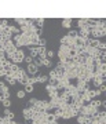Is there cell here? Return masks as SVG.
<instances>
[{
    "instance_id": "cell-1",
    "label": "cell",
    "mask_w": 106,
    "mask_h": 124,
    "mask_svg": "<svg viewBox=\"0 0 106 124\" xmlns=\"http://www.w3.org/2000/svg\"><path fill=\"white\" fill-rule=\"evenodd\" d=\"M76 116H77V112L73 110L70 105H68L65 109H62V119L68 120V119H72V117H76Z\"/></svg>"
},
{
    "instance_id": "cell-2",
    "label": "cell",
    "mask_w": 106,
    "mask_h": 124,
    "mask_svg": "<svg viewBox=\"0 0 106 124\" xmlns=\"http://www.w3.org/2000/svg\"><path fill=\"white\" fill-rule=\"evenodd\" d=\"M76 88H77L79 94H81V93H84V91L90 90V87H88V83H87V81H85L84 79H77V83H76Z\"/></svg>"
},
{
    "instance_id": "cell-3",
    "label": "cell",
    "mask_w": 106,
    "mask_h": 124,
    "mask_svg": "<svg viewBox=\"0 0 106 124\" xmlns=\"http://www.w3.org/2000/svg\"><path fill=\"white\" fill-rule=\"evenodd\" d=\"M23 58H25V53H23L22 50H17V53L14 54V57L11 58V62L13 63H21V62H23Z\"/></svg>"
},
{
    "instance_id": "cell-4",
    "label": "cell",
    "mask_w": 106,
    "mask_h": 124,
    "mask_svg": "<svg viewBox=\"0 0 106 124\" xmlns=\"http://www.w3.org/2000/svg\"><path fill=\"white\" fill-rule=\"evenodd\" d=\"M77 26L80 28V31H84V29H90L88 28V18H81L77 21Z\"/></svg>"
},
{
    "instance_id": "cell-5",
    "label": "cell",
    "mask_w": 106,
    "mask_h": 124,
    "mask_svg": "<svg viewBox=\"0 0 106 124\" xmlns=\"http://www.w3.org/2000/svg\"><path fill=\"white\" fill-rule=\"evenodd\" d=\"M21 46H30V36L28 33H21Z\"/></svg>"
},
{
    "instance_id": "cell-6",
    "label": "cell",
    "mask_w": 106,
    "mask_h": 124,
    "mask_svg": "<svg viewBox=\"0 0 106 124\" xmlns=\"http://www.w3.org/2000/svg\"><path fill=\"white\" fill-rule=\"evenodd\" d=\"M90 35L94 36L95 39L99 40V37H102V36H105V35H106V29H105V31H99V29H92V31H90Z\"/></svg>"
},
{
    "instance_id": "cell-7",
    "label": "cell",
    "mask_w": 106,
    "mask_h": 124,
    "mask_svg": "<svg viewBox=\"0 0 106 124\" xmlns=\"http://www.w3.org/2000/svg\"><path fill=\"white\" fill-rule=\"evenodd\" d=\"M103 81H105V77H102V76H99V75H94L92 83H94L95 87H99L101 84H103Z\"/></svg>"
},
{
    "instance_id": "cell-8",
    "label": "cell",
    "mask_w": 106,
    "mask_h": 124,
    "mask_svg": "<svg viewBox=\"0 0 106 124\" xmlns=\"http://www.w3.org/2000/svg\"><path fill=\"white\" fill-rule=\"evenodd\" d=\"M63 91H65V93H66L68 95H70V97H73V95H76V94L79 93V91H77V88H76V85H75V84H70L66 90H63Z\"/></svg>"
},
{
    "instance_id": "cell-9",
    "label": "cell",
    "mask_w": 106,
    "mask_h": 124,
    "mask_svg": "<svg viewBox=\"0 0 106 124\" xmlns=\"http://www.w3.org/2000/svg\"><path fill=\"white\" fill-rule=\"evenodd\" d=\"M22 116L25 120H32L33 119V113H32V110L29 109V108H26V109H23L22 110Z\"/></svg>"
},
{
    "instance_id": "cell-10",
    "label": "cell",
    "mask_w": 106,
    "mask_h": 124,
    "mask_svg": "<svg viewBox=\"0 0 106 124\" xmlns=\"http://www.w3.org/2000/svg\"><path fill=\"white\" fill-rule=\"evenodd\" d=\"M45 121H47V123H57L58 120H57V117H55L53 113L47 112V113H45Z\"/></svg>"
},
{
    "instance_id": "cell-11",
    "label": "cell",
    "mask_w": 106,
    "mask_h": 124,
    "mask_svg": "<svg viewBox=\"0 0 106 124\" xmlns=\"http://www.w3.org/2000/svg\"><path fill=\"white\" fill-rule=\"evenodd\" d=\"M37 72H39V68L36 66V65H33V63L28 65V73H29V75H33V76H35Z\"/></svg>"
},
{
    "instance_id": "cell-12",
    "label": "cell",
    "mask_w": 106,
    "mask_h": 124,
    "mask_svg": "<svg viewBox=\"0 0 106 124\" xmlns=\"http://www.w3.org/2000/svg\"><path fill=\"white\" fill-rule=\"evenodd\" d=\"M4 117H7L8 120L14 121V117H15V115H14V113L10 110V109H4Z\"/></svg>"
},
{
    "instance_id": "cell-13",
    "label": "cell",
    "mask_w": 106,
    "mask_h": 124,
    "mask_svg": "<svg viewBox=\"0 0 106 124\" xmlns=\"http://www.w3.org/2000/svg\"><path fill=\"white\" fill-rule=\"evenodd\" d=\"M62 26L69 29V28L72 26V18H65V19H62Z\"/></svg>"
},
{
    "instance_id": "cell-14",
    "label": "cell",
    "mask_w": 106,
    "mask_h": 124,
    "mask_svg": "<svg viewBox=\"0 0 106 124\" xmlns=\"http://www.w3.org/2000/svg\"><path fill=\"white\" fill-rule=\"evenodd\" d=\"M4 79L7 80V83H8L10 85H14L15 83H17V80H15V79L13 77V75H7V76L4 77Z\"/></svg>"
},
{
    "instance_id": "cell-15",
    "label": "cell",
    "mask_w": 106,
    "mask_h": 124,
    "mask_svg": "<svg viewBox=\"0 0 106 124\" xmlns=\"http://www.w3.org/2000/svg\"><path fill=\"white\" fill-rule=\"evenodd\" d=\"M37 81H39V83H44V84H47V81H48V76H45V75L37 76Z\"/></svg>"
},
{
    "instance_id": "cell-16",
    "label": "cell",
    "mask_w": 106,
    "mask_h": 124,
    "mask_svg": "<svg viewBox=\"0 0 106 124\" xmlns=\"http://www.w3.org/2000/svg\"><path fill=\"white\" fill-rule=\"evenodd\" d=\"M90 105H91V106H94V108H99L102 105V101H98V99H91V101H90Z\"/></svg>"
},
{
    "instance_id": "cell-17",
    "label": "cell",
    "mask_w": 106,
    "mask_h": 124,
    "mask_svg": "<svg viewBox=\"0 0 106 124\" xmlns=\"http://www.w3.org/2000/svg\"><path fill=\"white\" fill-rule=\"evenodd\" d=\"M8 28H10V32L13 33V36L14 35H19V29H18L17 26H14V25H8Z\"/></svg>"
},
{
    "instance_id": "cell-18",
    "label": "cell",
    "mask_w": 106,
    "mask_h": 124,
    "mask_svg": "<svg viewBox=\"0 0 106 124\" xmlns=\"http://www.w3.org/2000/svg\"><path fill=\"white\" fill-rule=\"evenodd\" d=\"M29 50H30V57L32 58L39 57V54H37V47H29Z\"/></svg>"
},
{
    "instance_id": "cell-19",
    "label": "cell",
    "mask_w": 106,
    "mask_h": 124,
    "mask_svg": "<svg viewBox=\"0 0 106 124\" xmlns=\"http://www.w3.org/2000/svg\"><path fill=\"white\" fill-rule=\"evenodd\" d=\"M68 36H69L70 39H77V37H79V32L77 31H69Z\"/></svg>"
},
{
    "instance_id": "cell-20",
    "label": "cell",
    "mask_w": 106,
    "mask_h": 124,
    "mask_svg": "<svg viewBox=\"0 0 106 124\" xmlns=\"http://www.w3.org/2000/svg\"><path fill=\"white\" fill-rule=\"evenodd\" d=\"M55 117H57V120L58 119H62V110L61 109H54V113H53Z\"/></svg>"
},
{
    "instance_id": "cell-21",
    "label": "cell",
    "mask_w": 106,
    "mask_h": 124,
    "mask_svg": "<svg viewBox=\"0 0 106 124\" xmlns=\"http://www.w3.org/2000/svg\"><path fill=\"white\" fill-rule=\"evenodd\" d=\"M58 77H59V76H58V73L55 72V69H53V70L50 72V76H48V79H55V80H58Z\"/></svg>"
},
{
    "instance_id": "cell-22",
    "label": "cell",
    "mask_w": 106,
    "mask_h": 124,
    "mask_svg": "<svg viewBox=\"0 0 106 124\" xmlns=\"http://www.w3.org/2000/svg\"><path fill=\"white\" fill-rule=\"evenodd\" d=\"M35 23H37V28H43L44 19H43V18H37V19H35Z\"/></svg>"
},
{
    "instance_id": "cell-23",
    "label": "cell",
    "mask_w": 106,
    "mask_h": 124,
    "mask_svg": "<svg viewBox=\"0 0 106 124\" xmlns=\"http://www.w3.org/2000/svg\"><path fill=\"white\" fill-rule=\"evenodd\" d=\"M41 65H44V66H47V68H51V65H53V62H51V59H43L41 61Z\"/></svg>"
},
{
    "instance_id": "cell-24",
    "label": "cell",
    "mask_w": 106,
    "mask_h": 124,
    "mask_svg": "<svg viewBox=\"0 0 106 124\" xmlns=\"http://www.w3.org/2000/svg\"><path fill=\"white\" fill-rule=\"evenodd\" d=\"M90 93H91V95H92V98H95V97H99L101 95V91L98 88H95V90H90Z\"/></svg>"
},
{
    "instance_id": "cell-25",
    "label": "cell",
    "mask_w": 106,
    "mask_h": 124,
    "mask_svg": "<svg viewBox=\"0 0 106 124\" xmlns=\"http://www.w3.org/2000/svg\"><path fill=\"white\" fill-rule=\"evenodd\" d=\"M36 83H39V81H37V77H36V76H33V77H29V80H28V84L35 85Z\"/></svg>"
},
{
    "instance_id": "cell-26",
    "label": "cell",
    "mask_w": 106,
    "mask_h": 124,
    "mask_svg": "<svg viewBox=\"0 0 106 124\" xmlns=\"http://www.w3.org/2000/svg\"><path fill=\"white\" fill-rule=\"evenodd\" d=\"M35 91V87L32 84H26L25 85V93H33Z\"/></svg>"
},
{
    "instance_id": "cell-27",
    "label": "cell",
    "mask_w": 106,
    "mask_h": 124,
    "mask_svg": "<svg viewBox=\"0 0 106 124\" xmlns=\"http://www.w3.org/2000/svg\"><path fill=\"white\" fill-rule=\"evenodd\" d=\"M55 87H54V85H51V84H48V83H47V84H45V91H47V93H51V91H55Z\"/></svg>"
},
{
    "instance_id": "cell-28",
    "label": "cell",
    "mask_w": 106,
    "mask_h": 124,
    "mask_svg": "<svg viewBox=\"0 0 106 124\" xmlns=\"http://www.w3.org/2000/svg\"><path fill=\"white\" fill-rule=\"evenodd\" d=\"M33 59H35V58H32L30 55H28V57H25V58H23V61L26 62L28 65H30V63H33Z\"/></svg>"
},
{
    "instance_id": "cell-29",
    "label": "cell",
    "mask_w": 106,
    "mask_h": 124,
    "mask_svg": "<svg viewBox=\"0 0 106 124\" xmlns=\"http://www.w3.org/2000/svg\"><path fill=\"white\" fill-rule=\"evenodd\" d=\"M15 22H17V23H19V25L22 26V25H25V22H26V19H25V18H15Z\"/></svg>"
},
{
    "instance_id": "cell-30",
    "label": "cell",
    "mask_w": 106,
    "mask_h": 124,
    "mask_svg": "<svg viewBox=\"0 0 106 124\" xmlns=\"http://www.w3.org/2000/svg\"><path fill=\"white\" fill-rule=\"evenodd\" d=\"M0 26H1V29L7 28L8 26V21H7V19H1V21H0Z\"/></svg>"
},
{
    "instance_id": "cell-31",
    "label": "cell",
    "mask_w": 106,
    "mask_h": 124,
    "mask_svg": "<svg viewBox=\"0 0 106 124\" xmlns=\"http://www.w3.org/2000/svg\"><path fill=\"white\" fill-rule=\"evenodd\" d=\"M1 102H3V106H4L6 109H8L10 105H11V101H10V99H3Z\"/></svg>"
},
{
    "instance_id": "cell-32",
    "label": "cell",
    "mask_w": 106,
    "mask_h": 124,
    "mask_svg": "<svg viewBox=\"0 0 106 124\" xmlns=\"http://www.w3.org/2000/svg\"><path fill=\"white\" fill-rule=\"evenodd\" d=\"M0 59L3 61V59H6V51L3 47H0Z\"/></svg>"
},
{
    "instance_id": "cell-33",
    "label": "cell",
    "mask_w": 106,
    "mask_h": 124,
    "mask_svg": "<svg viewBox=\"0 0 106 124\" xmlns=\"http://www.w3.org/2000/svg\"><path fill=\"white\" fill-rule=\"evenodd\" d=\"M47 44V41L44 39H39V43H37V47H44Z\"/></svg>"
},
{
    "instance_id": "cell-34",
    "label": "cell",
    "mask_w": 106,
    "mask_h": 124,
    "mask_svg": "<svg viewBox=\"0 0 106 124\" xmlns=\"http://www.w3.org/2000/svg\"><path fill=\"white\" fill-rule=\"evenodd\" d=\"M17 97L19 98V99H22V98H25V91H23V90H19V91L17 93Z\"/></svg>"
},
{
    "instance_id": "cell-35",
    "label": "cell",
    "mask_w": 106,
    "mask_h": 124,
    "mask_svg": "<svg viewBox=\"0 0 106 124\" xmlns=\"http://www.w3.org/2000/svg\"><path fill=\"white\" fill-rule=\"evenodd\" d=\"M50 98H57L58 97V90H55V91H51V93H48Z\"/></svg>"
},
{
    "instance_id": "cell-36",
    "label": "cell",
    "mask_w": 106,
    "mask_h": 124,
    "mask_svg": "<svg viewBox=\"0 0 106 124\" xmlns=\"http://www.w3.org/2000/svg\"><path fill=\"white\" fill-rule=\"evenodd\" d=\"M33 65H36L37 68H40L41 66V61H40L39 58H36V59H33Z\"/></svg>"
},
{
    "instance_id": "cell-37",
    "label": "cell",
    "mask_w": 106,
    "mask_h": 124,
    "mask_svg": "<svg viewBox=\"0 0 106 124\" xmlns=\"http://www.w3.org/2000/svg\"><path fill=\"white\" fill-rule=\"evenodd\" d=\"M18 69H19V66H18L17 63H13V65H11V73H14V72H17Z\"/></svg>"
},
{
    "instance_id": "cell-38",
    "label": "cell",
    "mask_w": 106,
    "mask_h": 124,
    "mask_svg": "<svg viewBox=\"0 0 106 124\" xmlns=\"http://www.w3.org/2000/svg\"><path fill=\"white\" fill-rule=\"evenodd\" d=\"M98 90L101 91V94H102V93H105V91H106V85H105V84H101V85H99V88H98Z\"/></svg>"
},
{
    "instance_id": "cell-39",
    "label": "cell",
    "mask_w": 106,
    "mask_h": 124,
    "mask_svg": "<svg viewBox=\"0 0 106 124\" xmlns=\"http://www.w3.org/2000/svg\"><path fill=\"white\" fill-rule=\"evenodd\" d=\"M36 101H37L36 98H30V99H29V106H33V105L36 103Z\"/></svg>"
},
{
    "instance_id": "cell-40",
    "label": "cell",
    "mask_w": 106,
    "mask_h": 124,
    "mask_svg": "<svg viewBox=\"0 0 106 124\" xmlns=\"http://www.w3.org/2000/svg\"><path fill=\"white\" fill-rule=\"evenodd\" d=\"M0 91H1V94L3 93H8V87H7V85H3V87L0 88Z\"/></svg>"
},
{
    "instance_id": "cell-41",
    "label": "cell",
    "mask_w": 106,
    "mask_h": 124,
    "mask_svg": "<svg viewBox=\"0 0 106 124\" xmlns=\"http://www.w3.org/2000/svg\"><path fill=\"white\" fill-rule=\"evenodd\" d=\"M7 76V73H6L4 69H0V77H6Z\"/></svg>"
},
{
    "instance_id": "cell-42",
    "label": "cell",
    "mask_w": 106,
    "mask_h": 124,
    "mask_svg": "<svg viewBox=\"0 0 106 124\" xmlns=\"http://www.w3.org/2000/svg\"><path fill=\"white\" fill-rule=\"evenodd\" d=\"M4 41H6V40H4V37H3V36L0 35V47H3V44H4Z\"/></svg>"
},
{
    "instance_id": "cell-43",
    "label": "cell",
    "mask_w": 106,
    "mask_h": 124,
    "mask_svg": "<svg viewBox=\"0 0 106 124\" xmlns=\"http://www.w3.org/2000/svg\"><path fill=\"white\" fill-rule=\"evenodd\" d=\"M45 55H48V57H50V58H53V57H54V55H55V54H54V51H48V53L45 54Z\"/></svg>"
},
{
    "instance_id": "cell-44",
    "label": "cell",
    "mask_w": 106,
    "mask_h": 124,
    "mask_svg": "<svg viewBox=\"0 0 106 124\" xmlns=\"http://www.w3.org/2000/svg\"><path fill=\"white\" fill-rule=\"evenodd\" d=\"M3 85H6V84H4V80H1V79H0V88H1Z\"/></svg>"
},
{
    "instance_id": "cell-45",
    "label": "cell",
    "mask_w": 106,
    "mask_h": 124,
    "mask_svg": "<svg viewBox=\"0 0 106 124\" xmlns=\"http://www.w3.org/2000/svg\"><path fill=\"white\" fill-rule=\"evenodd\" d=\"M3 61H4V59H3ZM3 61L0 59V69H3Z\"/></svg>"
},
{
    "instance_id": "cell-46",
    "label": "cell",
    "mask_w": 106,
    "mask_h": 124,
    "mask_svg": "<svg viewBox=\"0 0 106 124\" xmlns=\"http://www.w3.org/2000/svg\"><path fill=\"white\" fill-rule=\"evenodd\" d=\"M1 101H3V97H1V95H0V102H1Z\"/></svg>"
},
{
    "instance_id": "cell-47",
    "label": "cell",
    "mask_w": 106,
    "mask_h": 124,
    "mask_svg": "<svg viewBox=\"0 0 106 124\" xmlns=\"http://www.w3.org/2000/svg\"><path fill=\"white\" fill-rule=\"evenodd\" d=\"M0 21H1V19H0Z\"/></svg>"
}]
</instances>
